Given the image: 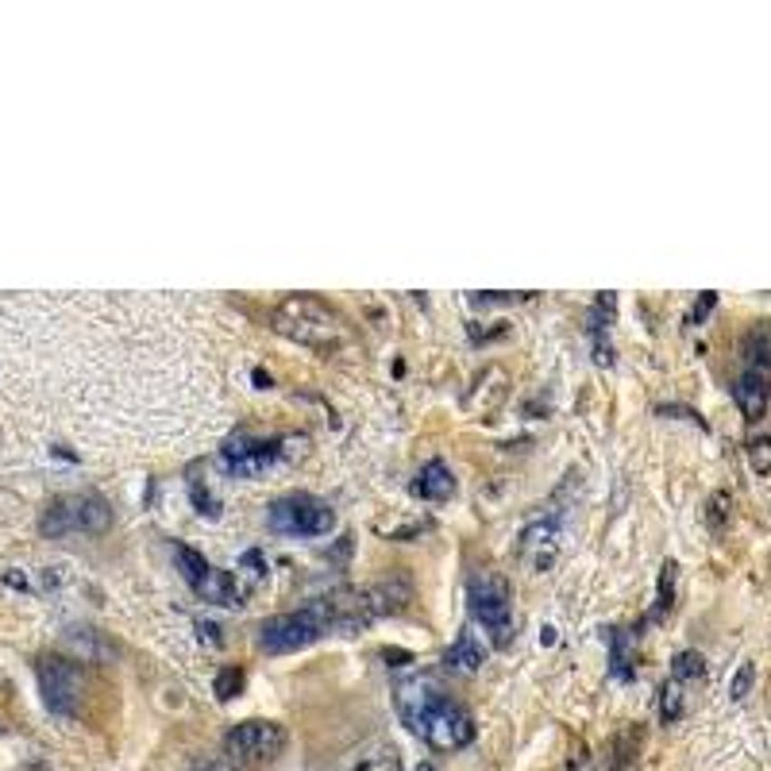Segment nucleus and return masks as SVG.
<instances>
[{
  "label": "nucleus",
  "mask_w": 771,
  "mask_h": 771,
  "mask_svg": "<svg viewBox=\"0 0 771 771\" xmlns=\"http://www.w3.org/2000/svg\"><path fill=\"white\" fill-rule=\"evenodd\" d=\"M112 525V506L105 502L101 494L93 490H81V494H62V497H51L47 509L39 517V533L59 540V536H97Z\"/></svg>",
  "instance_id": "7ed1b4c3"
},
{
  "label": "nucleus",
  "mask_w": 771,
  "mask_h": 771,
  "mask_svg": "<svg viewBox=\"0 0 771 771\" xmlns=\"http://www.w3.org/2000/svg\"><path fill=\"white\" fill-rule=\"evenodd\" d=\"M278 332L293 336L297 344H309V348H332L336 339H344V324L332 309L317 297H290L278 312Z\"/></svg>",
  "instance_id": "423d86ee"
},
{
  "label": "nucleus",
  "mask_w": 771,
  "mask_h": 771,
  "mask_svg": "<svg viewBox=\"0 0 771 771\" xmlns=\"http://www.w3.org/2000/svg\"><path fill=\"white\" fill-rule=\"evenodd\" d=\"M609 640V675L618 679V683H629L636 671H633V640L625 629H609L606 633Z\"/></svg>",
  "instance_id": "2eb2a0df"
},
{
  "label": "nucleus",
  "mask_w": 771,
  "mask_h": 771,
  "mask_svg": "<svg viewBox=\"0 0 771 771\" xmlns=\"http://www.w3.org/2000/svg\"><path fill=\"white\" fill-rule=\"evenodd\" d=\"M467 606H470V618L490 633L494 645L506 648L509 636H513V590H509V579L494 575V571H478V575H470Z\"/></svg>",
  "instance_id": "39448f33"
},
{
  "label": "nucleus",
  "mask_w": 771,
  "mask_h": 771,
  "mask_svg": "<svg viewBox=\"0 0 771 771\" xmlns=\"http://www.w3.org/2000/svg\"><path fill=\"white\" fill-rule=\"evenodd\" d=\"M413 494L424 497V502H444V497L455 494V478H451V470L444 460H428L421 470H417V478H413Z\"/></svg>",
  "instance_id": "f8f14e48"
},
{
  "label": "nucleus",
  "mask_w": 771,
  "mask_h": 771,
  "mask_svg": "<svg viewBox=\"0 0 771 771\" xmlns=\"http://www.w3.org/2000/svg\"><path fill=\"white\" fill-rule=\"evenodd\" d=\"M190 771H239L228 756H197Z\"/></svg>",
  "instance_id": "b1692460"
},
{
  "label": "nucleus",
  "mask_w": 771,
  "mask_h": 771,
  "mask_svg": "<svg viewBox=\"0 0 771 771\" xmlns=\"http://www.w3.org/2000/svg\"><path fill=\"white\" fill-rule=\"evenodd\" d=\"M285 748V729L274 721H244L224 733V756L236 767H259L270 764Z\"/></svg>",
  "instance_id": "1a4fd4ad"
},
{
  "label": "nucleus",
  "mask_w": 771,
  "mask_h": 771,
  "mask_svg": "<svg viewBox=\"0 0 771 771\" xmlns=\"http://www.w3.org/2000/svg\"><path fill=\"white\" fill-rule=\"evenodd\" d=\"M324 633H332V613H328V602L317 598L293 613H278V618H266L259 625V648L270 655H285V652H297L320 640Z\"/></svg>",
  "instance_id": "20e7f679"
},
{
  "label": "nucleus",
  "mask_w": 771,
  "mask_h": 771,
  "mask_svg": "<svg viewBox=\"0 0 771 771\" xmlns=\"http://www.w3.org/2000/svg\"><path fill=\"white\" fill-rule=\"evenodd\" d=\"M174 563H178L181 579L190 582L193 590L201 587V582L209 579V571H212V563H209V560H205V555L197 552V548H190V544H174Z\"/></svg>",
  "instance_id": "f3484780"
},
{
  "label": "nucleus",
  "mask_w": 771,
  "mask_h": 771,
  "mask_svg": "<svg viewBox=\"0 0 771 771\" xmlns=\"http://www.w3.org/2000/svg\"><path fill=\"white\" fill-rule=\"evenodd\" d=\"M683 710H687V698H683V683L667 679L664 691H660V721L664 725H675L683 718Z\"/></svg>",
  "instance_id": "a211bd4d"
},
{
  "label": "nucleus",
  "mask_w": 771,
  "mask_h": 771,
  "mask_svg": "<svg viewBox=\"0 0 771 771\" xmlns=\"http://www.w3.org/2000/svg\"><path fill=\"white\" fill-rule=\"evenodd\" d=\"M713 305H718V293H702V297H698V305L691 309V324H702L710 312H713Z\"/></svg>",
  "instance_id": "393cba45"
},
{
  "label": "nucleus",
  "mask_w": 771,
  "mask_h": 771,
  "mask_svg": "<svg viewBox=\"0 0 771 771\" xmlns=\"http://www.w3.org/2000/svg\"><path fill=\"white\" fill-rule=\"evenodd\" d=\"M278 455H282L278 440H255L247 432H236L220 448V467L224 470H236V475H259V470L274 463Z\"/></svg>",
  "instance_id": "9d476101"
},
{
  "label": "nucleus",
  "mask_w": 771,
  "mask_h": 771,
  "mask_svg": "<svg viewBox=\"0 0 771 771\" xmlns=\"http://www.w3.org/2000/svg\"><path fill=\"white\" fill-rule=\"evenodd\" d=\"M706 675V660H702V652H679L675 655V664H671V679L675 683H698Z\"/></svg>",
  "instance_id": "6ab92c4d"
},
{
  "label": "nucleus",
  "mask_w": 771,
  "mask_h": 771,
  "mask_svg": "<svg viewBox=\"0 0 771 771\" xmlns=\"http://www.w3.org/2000/svg\"><path fill=\"white\" fill-rule=\"evenodd\" d=\"M740 355H745V367H740V375L733 382V402L748 421H760L771 397V324L767 320L756 324L745 336Z\"/></svg>",
  "instance_id": "f03ea898"
},
{
  "label": "nucleus",
  "mask_w": 771,
  "mask_h": 771,
  "mask_svg": "<svg viewBox=\"0 0 771 771\" xmlns=\"http://www.w3.org/2000/svg\"><path fill=\"white\" fill-rule=\"evenodd\" d=\"M613 312H618V297L613 293H602L590 309V344H594V359L598 363H613L609 355V324H613Z\"/></svg>",
  "instance_id": "ddd939ff"
},
{
  "label": "nucleus",
  "mask_w": 771,
  "mask_h": 771,
  "mask_svg": "<svg viewBox=\"0 0 771 771\" xmlns=\"http://www.w3.org/2000/svg\"><path fill=\"white\" fill-rule=\"evenodd\" d=\"M675 571H679V567L671 563V560H667V563H664V571H660V594H655V609H652V618H655V621H660L664 613L671 609V598H675Z\"/></svg>",
  "instance_id": "aec40b11"
},
{
  "label": "nucleus",
  "mask_w": 771,
  "mask_h": 771,
  "mask_svg": "<svg viewBox=\"0 0 771 771\" xmlns=\"http://www.w3.org/2000/svg\"><path fill=\"white\" fill-rule=\"evenodd\" d=\"M394 702L409 729L440 752H460L475 740V718L432 675H413L397 683Z\"/></svg>",
  "instance_id": "f257e3e1"
},
{
  "label": "nucleus",
  "mask_w": 771,
  "mask_h": 771,
  "mask_svg": "<svg viewBox=\"0 0 771 771\" xmlns=\"http://www.w3.org/2000/svg\"><path fill=\"white\" fill-rule=\"evenodd\" d=\"M351 771H402V760H397L394 748H378L375 756H363Z\"/></svg>",
  "instance_id": "412c9836"
},
{
  "label": "nucleus",
  "mask_w": 771,
  "mask_h": 771,
  "mask_svg": "<svg viewBox=\"0 0 771 771\" xmlns=\"http://www.w3.org/2000/svg\"><path fill=\"white\" fill-rule=\"evenodd\" d=\"M752 683H756V667L745 660V664L737 667L733 683H729V698H733V702H745V698H748V691H752Z\"/></svg>",
  "instance_id": "5701e85b"
},
{
  "label": "nucleus",
  "mask_w": 771,
  "mask_h": 771,
  "mask_svg": "<svg viewBox=\"0 0 771 771\" xmlns=\"http://www.w3.org/2000/svg\"><path fill=\"white\" fill-rule=\"evenodd\" d=\"M239 691H244V671H239V667H224L220 675H217V698H220V702H228V698H236Z\"/></svg>",
  "instance_id": "4be33fe9"
},
{
  "label": "nucleus",
  "mask_w": 771,
  "mask_h": 771,
  "mask_svg": "<svg viewBox=\"0 0 771 771\" xmlns=\"http://www.w3.org/2000/svg\"><path fill=\"white\" fill-rule=\"evenodd\" d=\"M555 544H560V517H540L521 533V555H528L533 548H540L536 555V571H544L555 555Z\"/></svg>",
  "instance_id": "9b49d317"
},
{
  "label": "nucleus",
  "mask_w": 771,
  "mask_h": 771,
  "mask_svg": "<svg viewBox=\"0 0 771 771\" xmlns=\"http://www.w3.org/2000/svg\"><path fill=\"white\" fill-rule=\"evenodd\" d=\"M251 378H255V382H259V386H263V390H266V386H270V375H263V370H255V375H251Z\"/></svg>",
  "instance_id": "a878e982"
},
{
  "label": "nucleus",
  "mask_w": 771,
  "mask_h": 771,
  "mask_svg": "<svg viewBox=\"0 0 771 771\" xmlns=\"http://www.w3.org/2000/svg\"><path fill=\"white\" fill-rule=\"evenodd\" d=\"M39 675V694L47 702L51 713L59 718H74L81 706V691H85V675L74 660H62V655H42L35 664Z\"/></svg>",
  "instance_id": "6e6552de"
},
{
  "label": "nucleus",
  "mask_w": 771,
  "mask_h": 771,
  "mask_svg": "<svg viewBox=\"0 0 771 771\" xmlns=\"http://www.w3.org/2000/svg\"><path fill=\"white\" fill-rule=\"evenodd\" d=\"M482 660H487V652H482V645L475 640V633H460V640L448 648L444 655V664L455 667V671H463V675H470V671H478Z\"/></svg>",
  "instance_id": "dca6fc26"
},
{
  "label": "nucleus",
  "mask_w": 771,
  "mask_h": 771,
  "mask_svg": "<svg viewBox=\"0 0 771 771\" xmlns=\"http://www.w3.org/2000/svg\"><path fill=\"white\" fill-rule=\"evenodd\" d=\"M197 594H201L205 602H212V606H239L244 602V587L236 582V575L232 571H217V567L209 571V579L197 587Z\"/></svg>",
  "instance_id": "4468645a"
},
{
  "label": "nucleus",
  "mask_w": 771,
  "mask_h": 771,
  "mask_svg": "<svg viewBox=\"0 0 771 771\" xmlns=\"http://www.w3.org/2000/svg\"><path fill=\"white\" fill-rule=\"evenodd\" d=\"M266 525L282 536H328L336 528V513L312 494H290L270 506Z\"/></svg>",
  "instance_id": "0eeeda50"
}]
</instances>
